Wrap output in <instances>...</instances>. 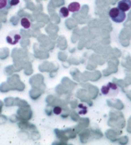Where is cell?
<instances>
[{
  "label": "cell",
  "mask_w": 131,
  "mask_h": 145,
  "mask_svg": "<svg viewBox=\"0 0 131 145\" xmlns=\"http://www.w3.org/2000/svg\"><path fill=\"white\" fill-rule=\"evenodd\" d=\"M109 16L113 22L116 23H122L126 19L125 12L121 10L118 7H114L109 12Z\"/></svg>",
  "instance_id": "obj_1"
},
{
  "label": "cell",
  "mask_w": 131,
  "mask_h": 145,
  "mask_svg": "<svg viewBox=\"0 0 131 145\" xmlns=\"http://www.w3.org/2000/svg\"><path fill=\"white\" fill-rule=\"evenodd\" d=\"M101 93L107 97H115L119 93V88L114 82H108L101 88Z\"/></svg>",
  "instance_id": "obj_2"
},
{
  "label": "cell",
  "mask_w": 131,
  "mask_h": 145,
  "mask_svg": "<svg viewBox=\"0 0 131 145\" xmlns=\"http://www.w3.org/2000/svg\"><path fill=\"white\" fill-rule=\"evenodd\" d=\"M21 39V35L17 31H12L6 37L7 43L10 45H16Z\"/></svg>",
  "instance_id": "obj_3"
},
{
  "label": "cell",
  "mask_w": 131,
  "mask_h": 145,
  "mask_svg": "<svg viewBox=\"0 0 131 145\" xmlns=\"http://www.w3.org/2000/svg\"><path fill=\"white\" fill-rule=\"evenodd\" d=\"M118 8L123 12H127L131 8V0H121L118 3Z\"/></svg>",
  "instance_id": "obj_4"
},
{
  "label": "cell",
  "mask_w": 131,
  "mask_h": 145,
  "mask_svg": "<svg viewBox=\"0 0 131 145\" xmlns=\"http://www.w3.org/2000/svg\"><path fill=\"white\" fill-rule=\"evenodd\" d=\"M81 5L78 2H72V3H70L69 6H68V9H69V12H72V13L79 11Z\"/></svg>",
  "instance_id": "obj_5"
},
{
  "label": "cell",
  "mask_w": 131,
  "mask_h": 145,
  "mask_svg": "<svg viewBox=\"0 0 131 145\" xmlns=\"http://www.w3.org/2000/svg\"><path fill=\"white\" fill-rule=\"evenodd\" d=\"M77 111L78 114L81 115H83L87 113L88 109H87V107L85 105H84L83 104H79L77 106Z\"/></svg>",
  "instance_id": "obj_6"
},
{
  "label": "cell",
  "mask_w": 131,
  "mask_h": 145,
  "mask_svg": "<svg viewBox=\"0 0 131 145\" xmlns=\"http://www.w3.org/2000/svg\"><path fill=\"white\" fill-rule=\"evenodd\" d=\"M69 10L68 8L65 7H63L60 8L59 11V15L60 16L62 17V18H66L68 16H69Z\"/></svg>",
  "instance_id": "obj_7"
},
{
  "label": "cell",
  "mask_w": 131,
  "mask_h": 145,
  "mask_svg": "<svg viewBox=\"0 0 131 145\" xmlns=\"http://www.w3.org/2000/svg\"><path fill=\"white\" fill-rule=\"evenodd\" d=\"M21 24L24 29H29L31 27V22L27 17H23L21 19Z\"/></svg>",
  "instance_id": "obj_8"
},
{
  "label": "cell",
  "mask_w": 131,
  "mask_h": 145,
  "mask_svg": "<svg viewBox=\"0 0 131 145\" xmlns=\"http://www.w3.org/2000/svg\"><path fill=\"white\" fill-rule=\"evenodd\" d=\"M8 0H0V10L5 9L8 5Z\"/></svg>",
  "instance_id": "obj_9"
},
{
  "label": "cell",
  "mask_w": 131,
  "mask_h": 145,
  "mask_svg": "<svg viewBox=\"0 0 131 145\" xmlns=\"http://www.w3.org/2000/svg\"><path fill=\"white\" fill-rule=\"evenodd\" d=\"M62 111V108L59 106L55 107H54V109H53V112L55 114H57V115L61 114Z\"/></svg>",
  "instance_id": "obj_10"
},
{
  "label": "cell",
  "mask_w": 131,
  "mask_h": 145,
  "mask_svg": "<svg viewBox=\"0 0 131 145\" xmlns=\"http://www.w3.org/2000/svg\"><path fill=\"white\" fill-rule=\"evenodd\" d=\"M20 0H10V5L11 6H16L19 3Z\"/></svg>",
  "instance_id": "obj_11"
}]
</instances>
